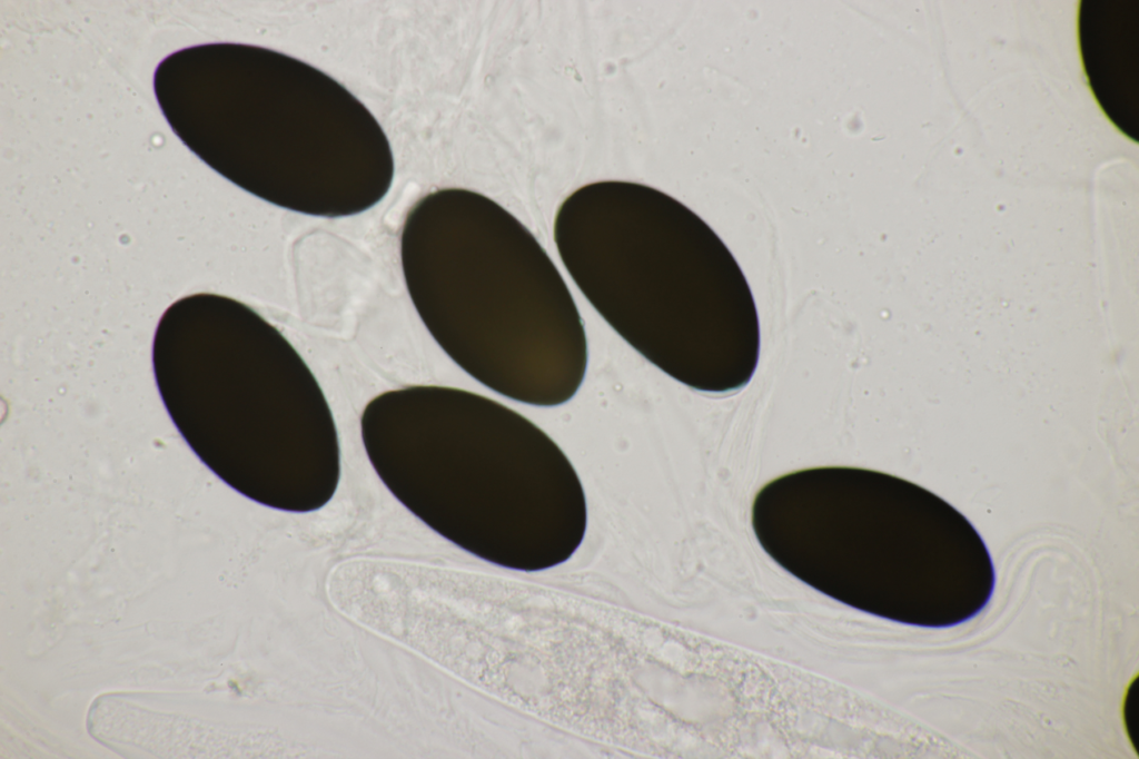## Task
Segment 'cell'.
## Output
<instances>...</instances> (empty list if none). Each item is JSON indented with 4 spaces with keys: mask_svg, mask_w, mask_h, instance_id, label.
Masks as SVG:
<instances>
[{
    "mask_svg": "<svg viewBox=\"0 0 1139 759\" xmlns=\"http://www.w3.org/2000/svg\"><path fill=\"white\" fill-rule=\"evenodd\" d=\"M153 91L192 154L271 205L349 217L392 187L394 155L376 117L300 59L248 43L190 46L157 65Z\"/></svg>",
    "mask_w": 1139,
    "mask_h": 759,
    "instance_id": "obj_1",
    "label": "cell"
},
{
    "mask_svg": "<svg viewBox=\"0 0 1139 759\" xmlns=\"http://www.w3.org/2000/svg\"><path fill=\"white\" fill-rule=\"evenodd\" d=\"M553 236L585 298L654 366L705 393L750 383L761 346L753 294L687 206L645 184L594 181L562 201Z\"/></svg>",
    "mask_w": 1139,
    "mask_h": 759,
    "instance_id": "obj_2",
    "label": "cell"
},
{
    "mask_svg": "<svg viewBox=\"0 0 1139 759\" xmlns=\"http://www.w3.org/2000/svg\"><path fill=\"white\" fill-rule=\"evenodd\" d=\"M372 465L413 514L504 568L555 566L580 546L587 510L559 446L508 406L436 385L374 397L360 418Z\"/></svg>",
    "mask_w": 1139,
    "mask_h": 759,
    "instance_id": "obj_3",
    "label": "cell"
},
{
    "mask_svg": "<svg viewBox=\"0 0 1139 759\" xmlns=\"http://www.w3.org/2000/svg\"><path fill=\"white\" fill-rule=\"evenodd\" d=\"M407 293L439 347L489 390L521 403L568 402L587 369V337L545 248L488 196L447 187L408 209L399 233Z\"/></svg>",
    "mask_w": 1139,
    "mask_h": 759,
    "instance_id": "obj_4",
    "label": "cell"
},
{
    "mask_svg": "<svg viewBox=\"0 0 1139 759\" xmlns=\"http://www.w3.org/2000/svg\"><path fill=\"white\" fill-rule=\"evenodd\" d=\"M151 357L159 396L185 443L247 499L280 509L276 462H291L286 454L303 457L308 448L339 457L313 446L339 451L316 377L245 303L215 293L175 300L158 321Z\"/></svg>",
    "mask_w": 1139,
    "mask_h": 759,
    "instance_id": "obj_5",
    "label": "cell"
},
{
    "mask_svg": "<svg viewBox=\"0 0 1139 759\" xmlns=\"http://www.w3.org/2000/svg\"><path fill=\"white\" fill-rule=\"evenodd\" d=\"M755 535L783 569L833 595L848 588L964 592L986 544L950 503L905 479L853 466L781 475L756 493Z\"/></svg>",
    "mask_w": 1139,
    "mask_h": 759,
    "instance_id": "obj_6",
    "label": "cell"
}]
</instances>
